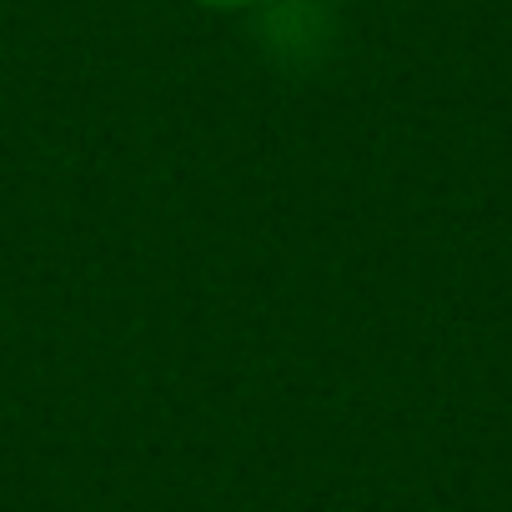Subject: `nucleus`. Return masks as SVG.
<instances>
[{"label": "nucleus", "instance_id": "1", "mask_svg": "<svg viewBox=\"0 0 512 512\" xmlns=\"http://www.w3.org/2000/svg\"><path fill=\"white\" fill-rule=\"evenodd\" d=\"M201 6H211V11H241V6H256V0H201Z\"/></svg>", "mask_w": 512, "mask_h": 512}]
</instances>
